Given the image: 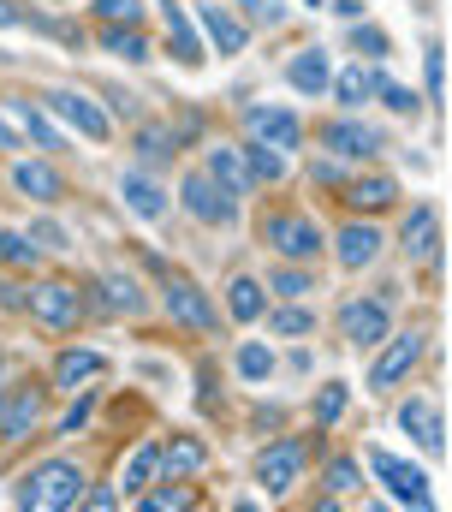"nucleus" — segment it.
<instances>
[{"mask_svg": "<svg viewBox=\"0 0 452 512\" xmlns=\"http://www.w3.org/2000/svg\"><path fill=\"white\" fill-rule=\"evenodd\" d=\"M84 465L78 459H66V453H54V459H42V465H30L18 483H12V501L24 512H72L78 507V495H84Z\"/></svg>", "mask_w": 452, "mask_h": 512, "instance_id": "1", "label": "nucleus"}, {"mask_svg": "<svg viewBox=\"0 0 452 512\" xmlns=\"http://www.w3.org/2000/svg\"><path fill=\"white\" fill-rule=\"evenodd\" d=\"M24 310H30V322H36L42 334H72V328L90 322V298H84V286L66 280V274L30 280V286H24Z\"/></svg>", "mask_w": 452, "mask_h": 512, "instance_id": "2", "label": "nucleus"}, {"mask_svg": "<svg viewBox=\"0 0 452 512\" xmlns=\"http://www.w3.org/2000/svg\"><path fill=\"white\" fill-rule=\"evenodd\" d=\"M310 459H316V441H310V435H280V429H274V441L256 453L250 477H256V489H262L268 501H286V495L310 477Z\"/></svg>", "mask_w": 452, "mask_h": 512, "instance_id": "3", "label": "nucleus"}, {"mask_svg": "<svg viewBox=\"0 0 452 512\" xmlns=\"http://www.w3.org/2000/svg\"><path fill=\"white\" fill-rule=\"evenodd\" d=\"M161 316L167 322H179L185 334H221L226 328V316H221V304L185 274V268H161Z\"/></svg>", "mask_w": 452, "mask_h": 512, "instance_id": "4", "label": "nucleus"}, {"mask_svg": "<svg viewBox=\"0 0 452 512\" xmlns=\"http://www.w3.org/2000/svg\"><path fill=\"white\" fill-rule=\"evenodd\" d=\"M42 108L60 120V131H78L84 143H108L113 137V114L102 108V96H90V90L48 84V90H42Z\"/></svg>", "mask_w": 452, "mask_h": 512, "instance_id": "5", "label": "nucleus"}, {"mask_svg": "<svg viewBox=\"0 0 452 512\" xmlns=\"http://www.w3.org/2000/svg\"><path fill=\"white\" fill-rule=\"evenodd\" d=\"M179 209H185L197 227H238V221H244V197H232L221 179H209L203 167L179 173Z\"/></svg>", "mask_w": 452, "mask_h": 512, "instance_id": "6", "label": "nucleus"}, {"mask_svg": "<svg viewBox=\"0 0 452 512\" xmlns=\"http://www.w3.org/2000/svg\"><path fill=\"white\" fill-rule=\"evenodd\" d=\"M429 352V334L423 328H393L381 346H375V364H369V393H399L411 382V370L423 364Z\"/></svg>", "mask_w": 452, "mask_h": 512, "instance_id": "7", "label": "nucleus"}, {"mask_svg": "<svg viewBox=\"0 0 452 512\" xmlns=\"http://www.w3.org/2000/svg\"><path fill=\"white\" fill-rule=\"evenodd\" d=\"M262 245L280 256V262H316V256L328 251L316 215H304V209H274V215H262Z\"/></svg>", "mask_w": 452, "mask_h": 512, "instance_id": "8", "label": "nucleus"}, {"mask_svg": "<svg viewBox=\"0 0 452 512\" xmlns=\"http://www.w3.org/2000/svg\"><path fill=\"white\" fill-rule=\"evenodd\" d=\"M84 298H90V316H102V322H137V316H149V292H143L137 274H125V268L90 274Z\"/></svg>", "mask_w": 452, "mask_h": 512, "instance_id": "9", "label": "nucleus"}, {"mask_svg": "<svg viewBox=\"0 0 452 512\" xmlns=\"http://www.w3.org/2000/svg\"><path fill=\"white\" fill-rule=\"evenodd\" d=\"M339 334H345V346H357V352H375L399 322H393V304H387V292H363V298H345L339 304Z\"/></svg>", "mask_w": 452, "mask_h": 512, "instance_id": "10", "label": "nucleus"}, {"mask_svg": "<svg viewBox=\"0 0 452 512\" xmlns=\"http://www.w3.org/2000/svg\"><path fill=\"white\" fill-rule=\"evenodd\" d=\"M48 382H18L12 393H0V441L24 447L30 435H42L48 423Z\"/></svg>", "mask_w": 452, "mask_h": 512, "instance_id": "11", "label": "nucleus"}, {"mask_svg": "<svg viewBox=\"0 0 452 512\" xmlns=\"http://www.w3.org/2000/svg\"><path fill=\"white\" fill-rule=\"evenodd\" d=\"M363 459H369L375 483H381V489H387L399 507L435 512V495H429V477H423V465H411V459H399V453H381V447H369Z\"/></svg>", "mask_w": 452, "mask_h": 512, "instance_id": "12", "label": "nucleus"}, {"mask_svg": "<svg viewBox=\"0 0 452 512\" xmlns=\"http://www.w3.org/2000/svg\"><path fill=\"white\" fill-rule=\"evenodd\" d=\"M316 143H322L328 155H339V161H351V167L387 155V131H375L369 120H357V114H339L328 126H316Z\"/></svg>", "mask_w": 452, "mask_h": 512, "instance_id": "13", "label": "nucleus"}, {"mask_svg": "<svg viewBox=\"0 0 452 512\" xmlns=\"http://www.w3.org/2000/svg\"><path fill=\"white\" fill-rule=\"evenodd\" d=\"M304 120L292 114V108H280V102H250L244 108V137H256V143H268V149H280V155H292V149H304Z\"/></svg>", "mask_w": 452, "mask_h": 512, "instance_id": "14", "label": "nucleus"}, {"mask_svg": "<svg viewBox=\"0 0 452 512\" xmlns=\"http://www.w3.org/2000/svg\"><path fill=\"white\" fill-rule=\"evenodd\" d=\"M339 203L351 209V215H387L393 203H399V179L393 173H363V167H351L345 179H339Z\"/></svg>", "mask_w": 452, "mask_h": 512, "instance_id": "15", "label": "nucleus"}, {"mask_svg": "<svg viewBox=\"0 0 452 512\" xmlns=\"http://www.w3.org/2000/svg\"><path fill=\"white\" fill-rule=\"evenodd\" d=\"M381 251H387V233L375 227V215H351V221H339L334 256H339V268H345V274H363Z\"/></svg>", "mask_w": 452, "mask_h": 512, "instance_id": "16", "label": "nucleus"}, {"mask_svg": "<svg viewBox=\"0 0 452 512\" xmlns=\"http://www.w3.org/2000/svg\"><path fill=\"white\" fill-rule=\"evenodd\" d=\"M393 423H399V435L417 447V453H429V459H441V447H447V423H441V405H429V399H399V411H393Z\"/></svg>", "mask_w": 452, "mask_h": 512, "instance_id": "17", "label": "nucleus"}, {"mask_svg": "<svg viewBox=\"0 0 452 512\" xmlns=\"http://www.w3.org/2000/svg\"><path fill=\"white\" fill-rule=\"evenodd\" d=\"M113 191H119V203H125L131 215H143V221H167V209H173V197H167V185L155 179V167H125V173L113 179Z\"/></svg>", "mask_w": 452, "mask_h": 512, "instance_id": "18", "label": "nucleus"}, {"mask_svg": "<svg viewBox=\"0 0 452 512\" xmlns=\"http://www.w3.org/2000/svg\"><path fill=\"white\" fill-rule=\"evenodd\" d=\"M399 251L411 256V262L441 268V209L435 203H411V215L399 227Z\"/></svg>", "mask_w": 452, "mask_h": 512, "instance_id": "19", "label": "nucleus"}, {"mask_svg": "<svg viewBox=\"0 0 452 512\" xmlns=\"http://www.w3.org/2000/svg\"><path fill=\"white\" fill-rule=\"evenodd\" d=\"M280 78L298 90V96H328V78H334V60H328V48H316V42H304V48H292L286 54V66H280Z\"/></svg>", "mask_w": 452, "mask_h": 512, "instance_id": "20", "label": "nucleus"}, {"mask_svg": "<svg viewBox=\"0 0 452 512\" xmlns=\"http://www.w3.org/2000/svg\"><path fill=\"white\" fill-rule=\"evenodd\" d=\"M6 120L18 126V137H30L36 149H66V131H60V120L42 108V102H30V96H6Z\"/></svg>", "mask_w": 452, "mask_h": 512, "instance_id": "21", "label": "nucleus"}, {"mask_svg": "<svg viewBox=\"0 0 452 512\" xmlns=\"http://www.w3.org/2000/svg\"><path fill=\"white\" fill-rule=\"evenodd\" d=\"M12 191L30 197V203H60V197H66V179H60L54 161H42V155H18V161H12Z\"/></svg>", "mask_w": 452, "mask_h": 512, "instance_id": "22", "label": "nucleus"}, {"mask_svg": "<svg viewBox=\"0 0 452 512\" xmlns=\"http://www.w3.org/2000/svg\"><path fill=\"white\" fill-rule=\"evenodd\" d=\"M161 30H167V36H161V48H167L185 72H191V66H203V54H209V48L197 42V24H191V12H185L179 0H161Z\"/></svg>", "mask_w": 452, "mask_h": 512, "instance_id": "23", "label": "nucleus"}, {"mask_svg": "<svg viewBox=\"0 0 452 512\" xmlns=\"http://www.w3.org/2000/svg\"><path fill=\"white\" fill-rule=\"evenodd\" d=\"M203 36H209V48H215L221 60H238V54L250 48V24H244L232 6H221V0H203Z\"/></svg>", "mask_w": 452, "mask_h": 512, "instance_id": "24", "label": "nucleus"}, {"mask_svg": "<svg viewBox=\"0 0 452 512\" xmlns=\"http://www.w3.org/2000/svg\"><path fill=\"white\" fill-rule=\"evenodd\" d=\"M108 370V358L96 352V346H66L60 358H54V370H48V387H60V393H78V387H96V376Z\"/></svg>", "mask_w": 452, "mask_h": 512, "instance_id": "25", "label": "nucleus"}, {"mask_svg": "<svg viewBox=\"0 0 452 512\" xmlns=\"http://www.w3.org/2000/svg\"><path fill=\"white\" fill-rule=\"evenodd\" d=\"M209 465V441L191 435V429H173L161 435V477H197Z\"/></svg>", "mask_w": 452, "mask_h": 512, "instance_id": "26", "label": "nucleus"}, {"mask_svg": "<svg viewBox=\"0 0 452 512\" xmlns=\"http://www.w3.org/2000/svg\"><path fill=\"white\" fill-rule=\"evenodd\" d=\"M262 310H268V286H262V274H232L226 280V322H238V328H250V322H262Z\"/></svg>", "mask_w": 452, "mask_h": 512, "instance_id": "27", "label": "nucleus"}, {"mask_svg": "<svg viewBox=\"0 0 452 512\" xmlns=\"http://www.w3.org/2000/svg\"><path fill=\"white\" fill-rule=\"evenodd\" d=\"M262 322H268L274 340H310V334H316V310H310L304 298H268Z\"/></svg>", "mask_w": 452, "mask_h": 512, "instance_id": "28", "label": "nucleus"}, {"mask_svg": "<svg viewBox=\"0 0 452 512\" xmlns=\"http://www.w3.org/2000/svg\"><path fill=\"white\" fill-rule=\"evenodd\" d=\"M328 96H334L345 114H363V108L375 102V66H363V60H357V66L334 72V78H328Z\"/></svg>", "mask_w": 452, "mask_h": 512, "instance_id": "29", "label": "nucleus"}, {"mask_svg": "<svg viewBox=\"0 0 452 512\" xmlns=\"http://www.w3.org/2000/svg\"><path fill=\"white\" fill-rule=\"evenodd\" d=\"M131 149H137V167H173V155H179V131L161 126V120H143V126L131 131Z\"/></svg>", "mask_w": 452, "mask_h": 512, "instance_id": "30", "label": "nucleus"}, {"mask_svg": "<svg viewBox=\"0 0 452 512\" xmlns=\"http://www.w3.org/2000/svg\"><path fill=\"white\" fill-rule=\"evenodd\" d=\"M203 173H209V179H221L232 197L256 191V185H250V173H244V155H238V143H209V155H203Z\"/></svg>", "mask_w": 452, "mask_h": 512, "instance_id": "31", "label": "nucleus"}, {"mask_svg": "<svg viewBox=\"0 0 452 512\" xmlns=\"http://www.w3.org/2000/svg\"><path fill=\"white\" fill-rule=\"evenodd\" d=\"M102 54H113V60H125V66H143L155 48H149V36H143V24H102Z\"/></svg>", "mask_w": 452, "mask_h": 512, "instance_id": "32", "label": "nucleus"}, {"mask_svg": "<svg viewBox=\"0 0 452 512\" xmlns=\"http://www.w3.org/2000/svg\"><path fill=\"white\" fill-rule=\"evenodd\" d=\"M357 489H363V465H357V459H345V453H334V459L322 465V501H316V507L334 512L339 495H357Z\"/></svg>", "mask_w": 452, "mask_h": 512, "instance_id": "33", "label": "nucleus"}, {"mask_svg": "<svg viewBox=\"0 0 452 512\" xmlns=\"http://www.w3.org/2000/svg\"><path fill=\"white\" fill-rule=\"evenodd\" d=\"M155 477H161V441H143V447L131 453V465L119 471V495H125V501H137Z\"/></svg>", "mask_w": 452, "mask_h": 512, "instance_id": "34", "label": "nucleus"}, {"mask_svg": "<svg viewBox=\"0 0 452 512\" xmlns=\"http://www.w3.org/2000/svg\"><path fill=\"white\" fill-rule=\"evenodd\" d=\"M274 370H280V358H274V346H268V340H244V346L232 352V376H238V382L262 387Z\"/></svg>", "mask_w": 452, "mask_h": 512, "instance_id": "35", "label": "nucleus"}, {"mask_svg": "<svg viewBox=\"0 0 452 512\" xmlns=\"http://www.w3.org/2000/svg\"><path fill=\"white\" fill-rule=\"evenodd\" d=\"M375 102H381L387 114H399V120H417V114H423V96H417L411 84H399L387 66H375Z\"/></svg>", "mask_w": 452, "mask_h": 512, "instance_id": "36", "label": "nucleus"}, {"mask_svg": "<svg viewBox=\"0 0 452 512\" xmlns=\"http://www.w3.org/2000/svg\"><path fill=\"white\" fill-rule=\"evenodd\" d=\"M238 155H244L250 185H280V179H286V155H280V149H268V143H256V137H244V143H238Z\"/></svg>", "mask_w": 452, "mask_h": 512, "instance_id": "37", "label": "nucleus"}, {"mask_svg": "<svg viewBox=\"0 0 452 512\" xmlns=\"http://www.w3.org/2000/svg\"><path fill=\"white\" fill-rule=\"evenodd\" d=\"M137 501H143L149 512H185V507H197L203 495H197V489H191L185 477H155V483H149V489H143Z\"/></svg>", "mask_w": 452, "mask_h": 512, "instance_id": "38", "label": "nucleus"}, {"mask_svg": "<svg viewBox=\"0 0 452 512\" xmlns=\"http://www.w3.org/2000/svg\"><path fill=\"white\" fill-rule=\"evenodd\" d=\"M36 262H42V245L24 227H0V268L6 274H30Z\"/></svg>", "mask_w": 452, "mask_h": 512, "instance_id": "39", "label": "nucleus"}, {"mask_svg": "<svg viewBox=\"0 0 452 512\" xmlns=\"http://www.w3.org/2000/svg\"><path fill=\"white\" fill-rule=\"evenodd\" d=\"M423 90H429V108L441 114L447 108V42L441 36L423 42Z\"/></svg>", "mask_w": 452, "mask_h": 512, "instance_id": "40", "label": "nucleus"}, {"mask_svg": "<svg viewBox=\"0 0 452 512\" xmlns=\"http://www.w3.org/2000/svg\"><path fill=\"white\" fill-rule=\"evenodd\" d=\"M262 286H268V298H310L316 274H310V262H280L274 274H262Z\"/></svg>", "mask_w": 452, "mask_h": 512, "instance_id": "41", "label": "nucleus"}, {"mask_svg": "<svg viewBox=\"0 0 452 512\" xmlns=\"http://www.w3.org/2000/svg\"><path fill=\"white\" fill-rule=\"evenodd\" d=\"M345 405H351V387H345V382H322V387H316V399H310L316 435H322V429H334V423H345Z\"/></svg>", "mask_w": 452, "mask_h": 512, "instance_id": "42", "label": "nucleus"}, {"mask_svg": "<svg viewBox=\"0 0 452 512\" xmlns=\"http://www.w3.org/2000/svg\"><path fill=\"white\" fill-rule=\"evenodd\" d=\"M345 42H351V54H357V60H369V66H381V60H387V48H393L381 24H351V30H345Z\"/></svg>", "mask_w": 452, "mask_h": 512, "instance_id": "43", "label": "nucleus"}, {"mask_svg": "<svg viewBox=\"0 0 452 512\" xmlns=\"http://www.w3.org/2000/svg\"><path fill=\"white\" fill-rule=\"evenodd\" d=\"M90 417H96V387H78V393H72V405L54 417V435H78Z\"/></svg>", "mask_w": 452, "mask_h": 512, "instance_id": "44", "label": "nucleus"}, {"mask_svg": "<svg viewBox=\"0 0 452 512\" xmlns=\"http://www.w3.org/2000/svg\"><path fill=\"white\" fill-rule=\"evenodd\" d=\"M238 18L250 30H280L286 24V0H238Z\"/></svg>", "mask_w": 452, "mask_h": 512, "instance_id": "45", "label": "nucleus"}, {"mask_svg": "<svg viewBox=\"0 0 452 512\" xmlns=\"http://www.w3.org/2000/svg\"><path fill=\"white\" fill-rule=\"evenodd\" d=\"M24 233H30V239H36L42 251H54V256H66V251H72V233H66V227H60L54 215H36V221H30Z\"/></svg>", "mask_w": 452, "mask_h": 512, "instance_id": "46", "label": "nucleus"}, {"mask_svg": "<svg viewBox=\"0 0 452 512\" xmlns=\"http://www.w3.org/2000/svg\"><path fill=\"white\" fill-rule=\"evenodd\" d=\"M96 24H143V0H90Z\"/></svg>", "mask_w": 452, "mask_h": 512, "instance_id": "47", "label": "nucleus"}, {"mask_svg": "<svg viewBox=\"0 0 452 512\" xmlns=\"http://www.w3.org/2000/svg\"><path fill=\"white\" fill-rule=\"evenodd\" d=\"M119 501H125V495H119L113 483H96V489L84 483V495H78V507H90V512H113V507H119Z\"/></svg>", "mask_w": 452, "mask_h": 512, "instance_id": "48", "label": "nucleus"}, {"mask_svg": "<svg viewBox=\"0 0 452 512\" xmlns=\"http://www.w3.org/2000/svg\"><path fill=\"white\" fill-rule=\"evenodd\" d=\"M345 173H351V161H339L328 149H322V161H310V179H322V185H339Z\"/></svg>", "mask_w": 452, "mask_h": 512, "instance_id": "49", "label": "nucleus"}, {"mask_svg": "<svg viewBox=\"0 0 452 512\" xmlns=\"http://www.w3.org/2000/svg\"><path fill=\"white\" fill-rule=\"evenodd\" d=\"M250 423H256L262 435H274V429L286 423V411H280V405H256V411H250Z\"/></svg>", "mask_w": 452, "mask_h": 512, "instance_id": "50", "label": "nucleus"}, {"mask_svg": "<svg viewBox=\"0 0 452 512\" xmlns=\"http://www.w3.org/2000/svg\"><path fill=\"white\" fill-rule=\"evenodd\" d=\"M0 30H24V6L18 0H0Z\"/></svg>", "mask_w": 452, "mask_h": 512, "instance_id": "51", "label": "nucleus"}, {"mask_svg": "<svg viewBox=\"0 0 452 512\" xmlns=\"http://www.w3.org/2000/svg\"><path fill=\"white\" fill-rule=\"evenodd\" d=\"M0 304H12V310H24V286H18V280H0Z\"/></svg>", "mask_w": 452, "mask_h": 512, "instance_id": "52", "label": "nucleus"}, {"mask_svg": "<svg viewBox=\"0 0 452 512\" xmlns=\"http://www.w3.org/2000/svg\"><path fill=\"white\" fill-rule=\"evenodd\" d=\"M18 143H24V137H18V126H12L6 108H0V149H18Z\"/></svg>", "mask_w": 452, "mask_h": 512, "instance_id": "53", "label": "nucleus"}, {"mask_svg": "<svg viewBox=\"0 0 452 512\" xmlns=\"http://www.w3.org/2000/svg\"><path fill=\"white\" fill-rule=\"evenodd\" d=\"M322 6H334L339 18H357V12H363V0H322Z\"/></svg>", "mask_w": 452, "mask_h": 512, "instance_id": "54", "label": "nucleus"}, {"mask_svg": "<svg viewBox=\"0 0 452 512\" xmlns=\"http://www.w3.org/2000/svg\"><path fill=\"white\" fill-rule=\"evenodd\" d=\"M304 6H310V12H322V0H304Z\"/></svg>", "mask_w": 452, "mask_h": 512, "instance_id": "55", "label": "nucleus"}, {"mask_svg": "<svg viewBox=\"0 0 452 512\" xmlns=\"http://www.w3.org/2000/svg\"><path fill=\"white\" fill-rule=\"evenodd\" d=\"M0 376H6V352H0Z\"/></svg>", "mask_w": 452, "mask_h": 512, "instance_id": "56", "label": "nucleus"}]
</instances>
